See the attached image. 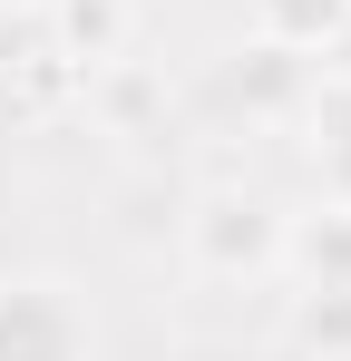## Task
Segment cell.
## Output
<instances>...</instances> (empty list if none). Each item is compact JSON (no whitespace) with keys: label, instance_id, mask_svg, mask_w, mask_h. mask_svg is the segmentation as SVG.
Wrapping results in <instances>:
<instances>
[{"label":"cell","instance_id":"8992f818","mask_svg":"<svg viewBox=\"0 0 351 361\" xmlns=\"http://www.w3.org/2000/svg\"><path fill=\"white\" fill-rule=\"evenodd\" d=\"M342 20H351V0H244V39L283 49V59H322Z\"/></svg>","mask_w":351,"mask_h":361},{"label":"cell","instance_id":"52a82bcc","mask_svg":"<svg viewBox=\"0 0 351 361\" xmlns=\"http://www.w3.org/2000/svg\"><path fill=\"white\" fill-rule=\"evenodd\" d=\"M283 332H292V352H312V361H351V283H312V293H292Z\"/></svg>","mask_w":351,"mask_h":361},{"label":"cell","instance_id":"9c48e42d","mask_svg":"<svg viewBox=\"0 0 351 361\" xmlns=\"http://www.w3.org/2000/svg\"><path fill=\"white\" fill-rule=\"evenodd\" d=\"M0 10H30V20H39V0H0Z\"/></svg>","mask_w":351,"mask_h":361},{"label":"cell","instance_id":"277c9868","mask_svg":"<svg viewBox=\"0 0 351 361\" xmlns=\"http://www.w3.org/2000/svg\"><path fill=\"white\" fill-rule=\"evenodd\" d=\"M302 157H312V185L332 195V205H351V78H322L312 68V88H302Z\"/></svg>","mask_w":351,"mask_h":361},{"label":"cell","instance_id":"7a4b0ae2","mask_svg":"<svg viewBox=\"0 0 351 361\" xmlns=\"http://www.w3.org/2000/svg\"><path fill=\"white\" fill-rule=\"evenodd\" d=\"M0 361H98V312L49 264L0 274Z\"/></svg>","mask_w":351,"mask_h":361},{"label":"cell","instance_id":"6da1fadb","mask_svg":"<svg viewBox=\"0 0 351 361\" xmlns=\"http://www.w3.org/2000/svg\"><path fill=\"white\" fill-rule=\"evenodd\" d=\"M283 215L264 185H205L176 215V254L205 283H283Z\"/></svg>","mask_w":351,"mask_h":361},{"label":"cell","instance_id":"3957f363","mask_svg":"<svg viewBox=\"0 0 351 361\" xmlns=\"http://www.w3.org/2000/svg\"><path fill=\"white\" fill-rule=\"evenodd\" d=\"M39 30H49V49L68 68L108 78V68H127V49H137V0H39Z\"/></svg>","mask_w":351,"mask_h":361},{"label":"cell","instance_id":"ba28073f","mask_svg":"<svg viewBox=\"0 0 351 361\" xmlns=\"http://www.w3.org/2000/svg\"><path fill=\"white\" fill-rule=\"evenodd\" d=\"M312 68H322V78H351V20H342V30H332V49H322V59H312Z\"/></svg>","mask_w":351,"mask_h":361},{"label":"cell","instance_id":"5b68a950","mask_svg":"<svg viewBox=\"0 0 351 361\" xmlns=\"http://www.w3.org/2000/svg\"><path fill=\"white\" fill-rule=\"evenodd\" d=\"M283 283L312 293V283H351V205H302L283 215Z\"/></svg>","mask_w":351,"mask_h":361}]
</instances>
